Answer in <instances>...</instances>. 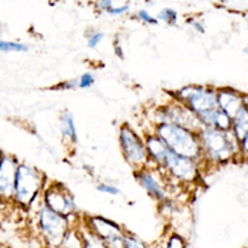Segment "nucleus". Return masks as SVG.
I'll list each match as a JSON object with an SVG mask.
<instances>
[{"label": "nucleus", "mask_w": 248, "mask_h": 248, "mask_svg": "<svg viewBox=\"0 0 248 248\" xmlns=\"http://www.w3.org/2000/svg\"><path fill=\"white\" fill-rule=\"evenodd\" d=\"M153 131L163 140L169 151H172L174 154L197 161L202 160V149L197 131H192V129L172 122L155 124Z\"/></svg>", "instance_id": "f257e3e1"}, {"label": "nucleus", "mask_w": 248, "mask_h": 248, "mask_svg": "<svg viewBox=\"0 0 248 248\" xmlns=\"http://www.w3.org/2000/svg\"><path fill=\"white\" fill-rule=\"evenodd\" d=\"M46 185L47 178L45 172L29 163H18L13 202L21 209L29 210L38 200H41V193Z\"/></svg>", "instance_id": "f03ea898"}, {"label": "nucleus", "mask_w": 248, "mask_h": 248, "mask_svg": "<svg viewBox=\"0 0 248 248\" xmlns=\"http://www.w3.org/2000/svg\"><path fill=\"white\" fill-rule=\"evenodd\" d=\"M198 139L202 149V158L213 163H227L236 154H241L239 142L230 131L202 126L198 131Z\"/></svg>", "instance_id": "7ed1b4c3"}, {"label": "nucleus", "mask_w": 248, "mask_h": 248, "mask_svg": "<svg viewBox=\"0 0 248 248\" xmlns=\"http://www.w3.org/2000/svg\"><path fill=\"white\" fill-rule=\"evenodd\" d=\"M72 225V219L50 210L47 206L40 202V207L37 209V227L40 236L49 248H60L64 236L70 230Z\"/></svg>", "instance_id": "20e7f679"}, {"label": "nucleus", "mask_w": 248, "mask_h": 248, "mask_svg": "<svg viewBox=\"0 0 248 248\" xmlns=\"http://www.w3.org/2000/svg\"><path fill=\"white\" fill-rule=\"evenodd\" d=\"M117 142H119L121 153L126 163L134 170L149 166V157L146 153L143 136L137 133L128 122H124L117 128Z\"/></svg>", "instance_id": "39448f33"}, {"label": "nucleus", "mask_w": 248, "mask_h": 248, "mask_svg": "<svg viewBox=\"0 0 248 248\" xmlns=\"http://www.w3.org/2000/svg\"><path fill=\"white\" fill-rule=\"evenodd\" d=\"M170 98L181 102L197 116L217 108V87L190 84L170 93Z\"/></svg>", "instance_id": "423d86ee"}, {"label": "nucleus", "mask_w": 248, "mask_h": 248, "mask_svg": "<svg viewBox=\"0 0 248 248\" xmlns=\"http://www.w3.org/2000/svg\"><path fill=\"white\" fill-rule=\"evenodd\" d=\"M41 202L50 210L62 215V217H67L72 221L78 217V206L75 202L73 195L60 181L47 183L41 193Z\"/></svg>", "instance_id": "0eeeda50"}, {"label": "nucleus", "mask_w": 248, "mask_h": 248, "mask_svg": "<svg viewBox=\"0 0 248 248\" xmlns=\"http://www.w3.org/2000/svg\"><path fill=\"white\" fill-rule=\"evenodd\" d=\"M82 225L90 233L104 241L108 245V248H124L125 230L121 224L105 217H99V215H87L82 219Z\"/></svg>", "instance_id": "6e6552de"}, {"label": "nucleus", "mask_w": 248, "mask_h": 248, "mask_svg": "<svg viewBox=\"0 0 248 248\" xmlns=\"http://www.w3.org/2000/svg\"><path fill=\"white\" fill-rule=\"evenodd\" d=\"M163 169L169 175L185 183L195 181L198 178V161L174 154L172 151H169Z\"/></svg>", "instance_id": "1a4fd4ad"}, {"label": "nucleus", "mask_w": 248, "mask_h": 248, "mask_svg": "<svg viewBox=\"0 0 248 248\" xmlns=\"http://www.w3.org/2000/svg\"><path fill=\"white\" fill-rule=\"evenodd\" d=\"M18 163V158L13 154L3 153L0 158V201L2 202H13Z\"/></svg>", "instance_id": "9d476101"}, {"label": "nucleus", "mask_w": 248, "mask_h": 248, "mask_svg": "<svg viewBox=\"0 0 248 248\" xmlns=\"http://www.w3.org/2000/svg\"><path fill=\"white\" fill-rule=\"evenodd\" d=\"M143 140H145L148 157H149V166L154 165V168L157 169H163L166 157L169 154V148L166 146V143L153 131V129H151V131H145Z\"/></svg>", "instance_id": "9b49d317"}, {"label": "nucleus", "mask_w": 248, "mask_h": 248, "mask_svg": "<svg viewBox=\"0 0 248 248\" xmlns=\"http://www.w3.org/2000/svg\"><path fill=\"white\" fill-rule=\"evenodd\" d=\"M134 175H136V178L139 181V185L142 186L154 200H157L160 202L168 200V193H166L163 185H161V181L155 177L154 170L151 166L134 170Z\"/></svg>", "instance_id": "f8f14e48"}, {"label": "nucleus", "mask_w": 248, "mask_h": 248, "mask_svg": "<svg viewBox=\"0 0 248 248\" xmlns=\"http://www.w3.org/2000/svg\"><path fill=\"white\" fill-rule=\"evenodd\" d=\"M217 105L218 108L227 113L230 117L236 114L244 105V93L232 87H218L217 89Z\"/></svg>", "instance_id": "ddd939ff"}, {"label": "nucleus", "mask_w": 248, "mask_h": 248, "mask_svg": "<svg viewBox=\"0 0 248 248\" xmlns=\"http://www.w3.org/2000/svg\"><path fill=\"white\" fill-rule=\"evenodd\" d=\"M58 129L64 143L69 146L78 145V128H77V122H75L73 113L70 110L61 111L58 117Z\"/></svg>", "instance_id": "4468645a"}, {"label": "nucleus", "mask_w": 248, "mask_h": 248, "mask_svg": "<svg viewBox=\"0 0 248 248\" xmlns=\"http://www.w3.org/2000/svg\"><path fill=\"white\" fill-rule=\"evenodd\" d=\"M198 119L202 126L215 128V129H219V131H230L232 129V117L227 113L219 110L218 107L200 114Z\"/></svg>", "instance_id": "2eb2a0df"}, {"label": "nucleus", "mask_w": 248, "mask_h": 248, "mask_svg": "<svg viewBox=\"0 0 248 248\" xmlns=\"http://www.w3.org/2000/svg\"><path fill=\"white\" fill-rule=\"evenodd\" d=\"M60 248H82V236L79 227H77L75 224L72 225L70 230L64 236Z\"/></svg>", "instance_id": "dca6fc26"}, {"label": "nucleus", "mask_w": 248, "mask_h": 248, "mask_svg": "<svg viewBox=\"0 0 248 248\" xmlns=\"http://www.w3.org/2000/svg\"><path fill=\"white\" fill-rule=\"evenodd\" d=\"M79 230H81V236H82V248H108V245H107L104 241H101L98 236L90 233L84 225L79 227Z\"/></svg>", "instance_id": "f3484780"}, {"label": "nucleus", "mask_w": 248, "mask_h": 248, "mask_svg": "<svg viewBox=\"0 0 248 248\" xmlns=\"http://www.w3.org/2000/svg\"><path fill=\"white\" fill-rule=\"evenodd\" d=\"M29 50V46L21 41L0 40V52L2 53H25Z\"/></svg>", "instance_id": "a211bd4d"}, {"label": "nucleus", "mask_w": 248, "mask_h": 248, "mask_svg": "<svg viewBox=\"0 0 248 248\" xmlns=\"http://www.w3.org/2000/svg\"><path fill=\"white\" fill-rule=\"evenodd\" d=\"M158 21H163V23L169 26H175L178 23V13L174 8H163L157 16Z\"/></svg>", "instance_id": "6ab92c4d"}, {"label": "nucleus", "mask_w": 248, "mask_h": 248, "mask_svg": "<svg viewBox=\"0 0 248 248\" xmlns=\"http://www.w3.org/2000/svg\"><path fill=\"white\" fill-rule=\"evenodd\" d=\"M124 248H149V247H148V244L143 239H140L139 236L125 232V236H124Z\"/></svg>", "instance_id": "aec40b11"}, {"label": "nucleus", "mask_w": 248, "mask_h": 248, "mask_svg": "<svg viewBox=\"0 0 248 248\" xmlns=\"http://www.w3.org/2000/svg\"><path fill=\"white\" fill-rule=\"evenodd\" d=\"M94 81H96V78H94V75H93L92 72H85V73H82L81 77L77 78L78 90H87V89L93 87V85H94Z\"/></svg>", "instance_id": "412c9836"}, {"label": "nucleus", "mask_w": 248, "mask_h": 248, "mask_svg": "<svg viewBox=\"0 0 248 248\" xmlns=\"http://www.w3.org/2000/svg\"><path fill=\"white\" fill-rule=\"evenodd\" d=\"M140 23H143V25H148V26H155V25H158V20H157V17H154V16H151L146 9H139L137 13H136V16H134Z\"/></svg>", "instance_id": "4be33fe9"}, {"label": "nucleus", "mask_w": 248, "mask_h": 248, "mask_svg": "<svg viewBox=\"0 0 248 248\" xmlns=\"http://www.w3.org/2000/svg\"><path fill=\"white\" fill-rule=\"evenodd\" d=\"M104 38H105L104 32H101V31H92L90 34L87 35V46L90 49H96L102 43Z\"/></svg>", "instance_id": "5701e85b"}, {"label": "nucleus", "mask_w": 248, "mask_h": 248, "mask_svg": "<svg viewBox=\"0 0 248 248\" xmlns=\"http://www.w3.org/2000/svg\"><path fill=\"white\" fill-rule=\"evenodd\" d=\"M129 11H131V5L129 3H124V5H114L113 8L108 9L107 16H111V17H122L126 16Z\"/></svg>", "instance_id": "b1692460"}, {"label": "nucleus", "mask_w": 248, "mask_h": 248, "mask_svg": "<svg viewBox=\"0 0 248 248\" xmlns=\"http://www.w3.org/2000/svg\"><path fill=\"white\" fill-rule=\"evenodd\" d=\"M96 189H98L101 193H105V195H113V197L121 195V189L111 185V183H99V185L96 186Z\"/></svg>", "instance_id": "393cba45"}, {"label": "nucleus", "mask_w": 248, "mask_h": 248, "mask_svg": "<svg viewBox=\"0 0 248 248\" xmlns=\"http://www.w3.org/2000/svg\"><path fill=\"white\" fill-rule=\"evenodd\" d=\"M114 6V0H96L94 2V11L98 14H107L108 9Z\"/></svg>", "instance_id": "a878e982"}, {"label": "nucleus", "mask_w": 248, "mask_h": 248, "mask_svg": "<svg viewBox=\"0 0 248 248\" xmlns=\"http://www.w3.org/2000/svg\"><path fill=\"white\" fill-rule=\"evenodd\" d=\"M165 248H187V245H186V241L183 239L180 234H172L168 239V244Z\"/></svg>", "instance_id": "bb28decb"}, {"label": "nucleus", "mask_w": 248, "mask_h": 248, "mask_svg": "<svg viewBox=\"0 0 248 248\" xmlns=\"http://www.w3.org/2000/svg\"><path fill=\"white\" fill-rule=\"evenodd\" d=\"M53 90H78V82L77 79H70V81H62L58 85H53Z\"/></svg>", "instance_id": "cd10ccee"}, {"label": "nucleus", "mask_w": 248, "mask_h": 248, "mask_svg": "<svg viewBox=\"0 0 248 248\" xmlns=\"http://www.w3.org/2000/svg\"><path fill=\"white\" fill-rule=\"evenodd\" d=\"M187 23L195 29L197 32H200V34H204L206 32V29H204V25H202V21H200V20H197V18H189L187 20Z\"/></svg>", "instance_id": "c85d7f7f"}, {"label": "nucleus", "mask_w": 248, "mask_h": 248, "mask_svg": "<svg viewBox=\"0 0 248 248\" xmlns=\"http://www.w3.org/2000/svg\"><path fill=\"white\" fill-rule=\"evenodd\" d=\"M239 151H241V154L248 155V131L244 136V139L239 142Z\"/></svg>", "instance_id": "c756f323"}, {"label": "nucleus", "mask_w": 248, "mask_h": 248, "mask_svg": "<svg viewBox=\"0 0 248 248\" xmlns=\"http://www.w3.org/2000/svg\"><path fill=\"white\" fill-rule=\"evenodd\" d=\"M114 53H116V57H119L121 60H124L125 58V55H124V49H122V46H121V43L119 41H114Z\"/></svg>", "instance_id": "7c9ffc66"}, {"label": "nucleus", "mask_w": 248, "mask_h": 248, "mask_svg": "<svg viewBox=\"0 0 248 248\" xmlns=\"http://www.w3.org/2000/svg\"><path fill=\"white\" fill-rule=\"evenodd\" d=\"M2 155H3V153H2V149H0V158H2Z\"/></svg>", "instance_id": "2f4dec72"}, {"label": "nucleus", "mask_w": 248, "mask_h": 248, "mask_svg": "<svg viewBox=\"0 0 248 248\" xmlns=\"http://www.w3.org/2000/svg\"><path fill=\"white\" fill-rule=\"evenodd\" d=\"M242 2H247V3H248V0H242Z\"/></svg>", "instance_id": "473e14b6"}]
</instances>
